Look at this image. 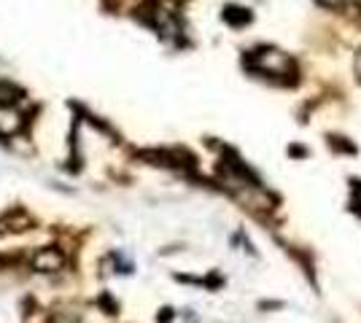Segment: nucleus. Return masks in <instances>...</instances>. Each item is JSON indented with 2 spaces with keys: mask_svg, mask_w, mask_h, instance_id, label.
Masks as SVG:
<instances>
[{
  "mask_svg": "<svg viewBox=\"0 0 361 323\" xmlns=\"http://www.w3.org/2000/svg\"><path fill=\"white\" fill-rule=\"evenodd\" d=\"M248 68L259 76H291L294 73V60L288 54H283L281 49L262 46L251 51Z\"/></svg>",
  "mask_w": 361,
  "mask_h": 323,
  "instance_id": "1",
  "label": "nucleus"
},
{
  "mask_svg": "<svg viewBox=\"0 0 361 323\" xmlns=\"http://www.w3.org/2000/svg\"><path fill=\"white\" fill-rule=\"evenodd\" d=\"M30 267L35 272H60L62 267H65V256L57 248H41L30 259Z\"/></svg>",
  "mask_w": 361,
  "mask_h": 323,
  "instance_id": "2",
  "label": "nucleus"
},
{
  "mask_svg": "<svg viewBox=\"0 0 361 323\" xmlns=\"http://www.w3.org/2000/svg\"><path fill=\"white\" fill-rule=\"evenodd\" d=\"M22 124H25V119L14 106H0V135L3 138L16 135L22 129Z\"/></svg>",
  "mask_w": 361,
  "mask_h": 323,
  "instance_id": "3",
  "label": "nucleus"
},
{
  "mask_svg": "<svg viewBox=\"0 0 361 323\" xmlns=\"http://www.w3.org/2000/svg\"><path fill=\"white\" fill-rule=\"evenodd\" d=\"M224 19L229 22V25L240 27V25H245V22H251V14H248L245 8H238V6H229V8L224 11Z\"/></svg>",
  "mask_w": 361,
  "mask_h": 323,
  "instance_id": "4",
  "label": "nucleus"
},
{
  "mask_svg": "<svg viewBox=\"0 0 361 323\" xmlns=\"http://www.w3.org/2000/svg\"><path fill=\"white\" fill-rule=\"evenodd\" d=\"M14 94H19V92H14L11 87H6V84H0V106H11L16 97Z\"/></svg>",
  "mask_w": 361,
  "mask_h": 323,
  "instance_id": "5",
  "label": "nucleus"
},
{
  "mask_svg": "<svg viewBox=\"0 0 361 323\" xmlns=\"http://www.w3.org/2000/svg\"><path fill=\"white\" fill-rule=\"evenodd\" d=\"M356 73H359V78H361V51H359V57H356Z\"/></svg>",
  "mask_w": 361,
  "mask_h": 323,
  "instance_id": "6",
  "label": "nucleus"
},
{
  "mask_svg": "<svg viewBox=\"0 0 361 323\" xmlns=\"http://www.w3.org/2000/svg\"><path fill=\"white\" fill-rule=\"evenodd\" d=\"M356 3H359V6H361V0H356Z\"/></svg>",
  "mask_w": 361,
  "mask_h": 323,
  "instance_id": "7",
  "label": "nucleus"
},
{
  "mask_svg": "<svg viewBox=\"0 0 361 323\" xmlns=\"http://www.w3.org/2000/svg\"><path fill=\"white\" fill-rule=\"evenodd\" d=\"M359 205H361V202H359ZM359 213H361V208H359Z\"/></svg>",
  "mask_w": 361,
  "mask_h": 323,
  "instance_id": "8",
  "label": "nucleus"
}]
</instances>
